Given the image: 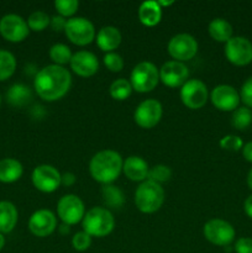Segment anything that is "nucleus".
I'll return each mask as SVG.
<instances>
[{"instance_id":"obj_39","label":"nucleus","mask_w":252,"mask_h":253,"mask_svg":"<svg viewBox=\"0 0 252 253\" xmlns=\"http://www.w3.org/2000/svg\"><path fill=\"white\" fill-rule=\"evenodd\" d=\"M49 25H51V27H52V30H53V31L59 32V31H62V30L66 29L67 20H66V17L61 16V15H58V16L56 15V16H53L51 19V22H49Z\"/></svg>"},{"instance_id":"obj_29","label":"nucleus","mask_w":252,"mask_h":253,"mask_svg":"<svg viewBox=\"0 0 252 253\" xmlns=\"http://www.w3.org/2000/svg\"><path fill=\"white\" fill-rule=\"evenodd\" d=\"M252 124V111L247 106H242V108H237L236 110L232 113L231 118V125L234 126L236 130H245L249 127Z\"/></svg>"},{"instance_id":"obj_37","label":"nucleus","mask_w":252,"mask_h":253,"mask_svg":"<svg viewBox=\"0 0 252 253\" xmlns=\"http://www.w3.org/2000/svg\"><path fill=\"white\" fill-rule=\"evenodd\" d=\"M240 98L244 101L247 108H252V77H250L244 84H242L241 91H240Z\"/></svg>"},{"instance_id":"obj_31","label":"nucleus","mask_w":252,"mask_h":253,"mask_svg":"<svg viewBox=\"0 0 252 253\" xmlns=\"http://www.w3.org/2000/svg\"><path fill=\"white\" fill-rule=\"evenodd\" d=\"M51 22V17L48 14L41 10L34 11L27 19V26L32 31H43Z\"/></svg>"},{"instance_id":"obj_18","label":"nucleus","mask_w":252,"mask_h":253,"mask_svg":"<svg viewBox=\"0 0 252 253\" xmlns=\"http://www.w3.org/2000/svg\"><path fill=\"white\" fill-rule=\"evenodd\" d=\"M69 64L74 73L85 78L94 76L99 69L98 58L89 51H78L74 53Z\"/></svg>"},{"instance_id":"obj_47","label":"nucleus","mask_w":252,"mask_h":253,"mask_svg":"<svg viewBox=\"0 0 252 253\" xmlns=\"http://www.w3.org/2000/svg\"><path fill=\"white\" fill-rule=\"evenodd\" d=\"M0 104H1V98H0Z\"/></svg>"},{"instance_id":"obj_16","label":"nucleus","mask_w":252,"mask_h":253,"mask_svg":"<svg viewBox=\"0 0 252 253\" xmlns=\"http://www.w3.org/2000/svg\"><path fill=\"white\" fill-rule=\"evenodd\" d=\"M212 105L221 111H235L239 108L241 98L236 89L231 85L221 84L212 89L210 94Z\"/></svg>"},{"instance_id":"obj_34","label":"nucleus","mask_w":252,"mask_h":253,"mask_svg":"<svg viewBox=\"0 0 252 253\" xmlns=\"http://www.w3.org/2000/svg\"><path fill=\"white\" fill-rule=\"evenodd\" d=\"M104 64L106 68L111 72H120L124 68V59L120 54L115 53V52H109L104 56Z\"/></svg>"},{"instance_id":"obj_35","label":"nucleus","mask_w":252,"mask_h":253,"mask_svg":"<svg viewBox=\"0 0 252 253\" xmlns=\"http://www.w3.org/2000/svg\"><path fill=\"white\" fill-rule=\"evenodd\" d=\"M90 245L91 237L84 231L77 232L73 236V239H72V246H73V249L78 252L86 251V250L90 247Z\"/></svg>"},{"instance_id":"obj_17","label":"nucleus","mask_w":252,"mask_h":253,"mask_svg":"<svg viewBox=\"0 0 252 253\" xmlns=\"http://www.w3.org/2000/svg\"><path fill=\"white\" fill-rule=\"evenodd\" d=\"M57 219L51 210L41 209L35 211L29 220V229L37 237H47L56 230Z\"/></svg>"},{"instance_id":"obj_46","label":"nucleus","mask_w":252,"mask_h":253,"mask_svg":"<svg viewBox=\"0 0 252 253\" xmlns=\"http://www.w3.org/2000/svg\"><path fill=\"white\" fill-rule=\"evenodd\" d=\"M4 245H5V239H4V236H2V234H0V251L2 250Z\"/></svg>"},{"instance_id":"obj_38","label":"nucleus","mask_w":252,"mask_h":253,"mask_svg":"<svg viewBox=\"0 0 252 253\" xmlns=\"http://www.w3.org/2000/svg\"><path fill=\"white\" fill-rule=\"evenodd\" d=\"M235 252L236 253H252V239L242 237L235 244Z\"/></svg>"},{"instance_id":"obj_13","label":"nucleus","mask_w":252,"mask_h":253,"mask_svg":"<svg viewBox=\"0 0 252 253\" xmlns=\"http://www.w3.org/2000/svg\"><path fill=\"white\" fill-rule=\"evenodd\" d=\"M27 22L16 14H7L0 20V34L10 42H21L29 36Z\"/></svg>"},{"instance_id":"obj_27","label":"nucleus","mask_w":252,"mask_h":253,"mask_svg":"<svg viewBox=\"0 0 252 253\" xmlns=\"http://www.w3.org/2000/svg\"><path fill=\"white\" fill-rule=\"evenodd\" d=\"M109 91H110L111 98L115 100H126L132 93V85L126 79L119 78L111 83Z\"/></svg>"},{"instance_id":"obj_25","label":"nucleus","mask_w":252,"mask_h":253,"mask_svg":"<svg viewBox=\"0 0 252 253\" xmlns=\"http://www.w3.org/2000/svg\"><path fill=\"white\" fill-rule=\"evenodd\" d=\"M101 197H103L104 204L111 209H119L125 203L124 193L121 192L120 188L113 184L104 185L103 189H101Z\"/></svg>"},{"instance_id":"obj_20","label":"nucleus","mask_w":252,"mask_h":253,"mask_svg":"<svg viewBox=\"0 0 252 253\" xmlns=\"http://www.w3.org/2000/svg\"><path fill=\"white\" fill-rule=\"evenodd\" d=\"M121 43V34L116 27L104 26L96 34V44L101 51L114 52Z\"/></svg>"},{"instance_id":"obj_12","label":"nucleus","mask_w":252,"mask_h":253,"mask_svg":"<svg viewBox=\"0 0 252 253\" xmlns=\"http://www.w3.org/2000/svg\"><path fill=\"white\" fill-rule=\"evenodd\" d=\"M32 183L42 193H53L61 185V173L53 166L41 165L32 172Z\"/></svg>"},{"instance_id":"obj_32","label":"nucleus","mask_w":252,"mask_h":253,"mask_svg":"<svg viewBox=\"0 0 252 253\" xmlns=\"http://www.w3.org/2000/svg\"><path fill=\"white\" fill-rule=\"evenodd\" d=\"M170 177H172V170L169 167L165 165H157L148 170L147 180H152L157 184H161V183L168 182Z\"/></svg>"},{"instance_id":"obj_19","label":"nucleus","mask_w":252,"mask_h":253,"mask_svg":"<svg viewBox=\"0 0 252 253\" xmlns=\"http://www.w3.org/2000/svg\"><path fill=\"white\" fill-rule=\"evenodd\" d=\"M123 170L126 177L132 182H145L148 177V165L138 156H130L123 165Z\"/></svg>"},{"instance_id":"obj_1","label":"nucleus","mask_w":252,"mask_h":253,"mask_svg":"<svg viewBox=\"0 0 252 253\" xmlns=\"http://www.w3.org/2000/svg\"><path fill=\"white\" fill-rule=\"evenodd\" d=\"M72 85V76L64 67L49 64L37 72L34 86L37 95L46 101L63 98Z\"/></svg>"},{"instance_id":"obj_5","label":"nucleus","mask_w":252,"mask_h":253,"mask_svg":"<svg viewBox=\"0 0 252 253\" xmlns=\"http://www.w3.org/2000/svg\"><path fill=\"white\" fill-rule=\"evenodd\" d=\"M160 82V71L151 62H141L136 64L131 72L130 83L132 89L138 93H148L157 86Z\"/></svg>"},{"instance_id":"obj_4","label":"nucleus","mask_w":252,"mask_h":253,"mask_svg":"<svg viewBox=\"0 0 252 253\" xmlns=\"http://www.w3.org/2000/svg\"><path fill=\"white\" fill-rule=\"evenodd\" d=\"M83 231L90 237H104L111 234L115 226L113 214L105 208H91L83 217Z\"/></svg>"},{"instance_id":"obj_6","label":"nucleus","mask_w":252,"mask_h":253,"mask_svg":"<svg viewBox=\"0 0 252 253\" xmlns=\"http://www.w3.org/2000/svg\"><path fill=\"white\" fill-rule=\"evenodd\" d=\"M64 32L69 41L77 46H85L95 39L94 25L85 17H71L67 20Z\"/></svg>"},{"instance_id":"obj_33","label":"nucleus","mask_w":252,"mask_h":253,"mask_svg":"<svg viewBox=\"0 0 252 253\" xmlns=\"http://www.w3.org/2000/svg\"><path fill=\"white\" fill-rule=\"evenodd\" d=\"M79 2L77 0H56L54 7L57 9L58 14L63 17L72 16L77 12Z\"/></svg>"},{"instance_id":"obj_8","label":"nucleus","mask_w":252,"mask_h":253,"mask_svg":"<svg viewBox=\"0 0 252 253\" xmlns=\"http://www.w3.org/2000/svg\"><path fill=\"white\" fill-rule=\"evenodd\" d=\"M225 56L235 66H247L252 62V43L246 37H231L225 43Z\"/></svg>"},{"instance_id":"obj_21","label":"nucleus","mask_w":252,"mask_h":253,"mask_svg":"<svg viewBox=\"0 0 252 253\" xmlns=\"http://www.w3.org/2000/svg\"><path fill=\"white\" fill-rule=\"evenodd\" d=\"M138 19L145 26H156L162 19V7L153 0L142 2L138 7Z\"/></svg>"},{"instance_id":"obj_2","label":"nucleus","mask_w":252,"mask_h":253,"mask_svg":"<svg viewBox=\"0 0 252 253\" xmlns=\"http://www.w3.org/2000/svg\"><path fill=\"white\" fill-rule=\"evenodd\" d=\"M123 165V158L116 151L104 150L93 156L89 163V172L96 182L111 184L120 175Z\"/></svg>"},{"instance_id":"obj_9","label":"nucleus","mask_w":252,"mask_h":253,"mask_svg":"<svg viewBox=\"0 0 252 253\" xmlns=\"http://www.w3.org/2000/svg\"><path fill=\"white\" fill-rule=\"evenodd\" d=\"M204 236L210 244L227 247L235 239V230L231 224L221 219L209 220L204 225Z\"/></svg>"},{"instance_id":"obj_11","label":"nucleus","mask_w":252,"mask_h":253,"mask_svg":"<svg viewBox=\"0 0 252 253\" xmlns=\"http://www.w3.org/2000/svg\"><path fill=\"white\" fill-rule=\"evenodd\" d=\"M180 100L187 108L197 110L208 101V88L199 79H188L180 89Z\"/></svg>"},{"instance_id":"obj_15","label":"nucleus","mask_w":252,"mask_h":253,"mask_svg":"<svg viewBox=\"0 0 252 253\" xmlns=\"http://www.w3.org/2000/svg\"><path fill=\"white\" fill-rule=\"evenodd\" d=\"M188 77L189 71L183 62L168 61L160 69V81L169 88H182L188 81Z\"/></svg>"},{"instance_id":"obj_43","label":"nucleus","mask_w":252,"mask_h":253,"mask_svg":"<svg viewBox=\"0 0 252 253\" xmlns=\"http://www.w3.org/2000/svg\"><path fill=\"white\" fill-rule=\"evenodd\" d=\"M58 230H59V232H61L62 235H67V234H69V225H67V224H62L61 226L58 227Z\"/></svg>"},{"instance_id":"obj_24","label":"nucleus","mask_w":252,"mask_h":253,"mask_svg":"<svg viewBox=\"0 0 252 253\" xmlns=\"http://www.w3.org/2000/svg\"><path fill=\"white\" fill-rule=\"evenodd\" d=\"M208 31H209L211 39L217 42H225L226 43L232 37V26L230 25L229 21H226L225 19H220V17L214 19L210 22Z\"/></svg>"},{"instance_id":"obj_41","label":"nucleus","mask_w":252,"mask_h":253,"mask_svg":"<svg viewBox=\"0 0 252 253\" xmlns=\"http://www.w3.org/2000/svg\"><path fill=\"white\" fill-rule=\"evenodd\" d=\"M242 155H244L245 160H246L247 162L252 163V142L246 143V145L242 147Z\"/></svg>"},{"instance_id":"obj_14","label":"nucleus","mask_w":252,"mask_h":253,"mask_svg":"<svg viewBox=\"0 0 252 253\" xmlns=\"http://www.w3.org/2000/svg\"><path fill=\"white\" fill-rule=\"evenodd\" d=\"M162 105L156 99L143 100L135 110V123L142 128H152L160 123L162 118Z\"/></svg>"},{"instance_id":"obj_44","label":"nucleus","mask_w":252,"mask_h":253,"mask_svg":"<svg viewBox=\"0 0 252 253\" xmlns=\"http://www.w3.org/2000/svg\"><path fill=\"white\" fill-rule=\"evenodd\" d=\"M247 185H249L250 189L252 190V168L249 172V175H247Z\"/></svg>"},{"instance_id":"obj_10","label":"nucleus","mask_w":252,"mask_h":253,"mask_svg":"<svg viewBox=\"0 0 252 253\" xmlns=\"http://www.w3.org/2000/svg\"><path fill=\"white\" fill-rule=\"evenodd\" d=\"M197 40L189 34H178L173 36L168 42V53L174 61H189L197 54Z\"/></svg>"},{"instance_id":"obj_26","label":"nucleus","mask_w":252,"mask_h":253,"mask_svg":"<svg viewBox=\"0 0 252 253\" xmlns=\"http://www.w3.org/2000/svg\"><path fill=\"white\" fill-rule=\"evenodd\" d=\"M7 101L14 106H22L31 100V90L24 84H15L6 94Z\"/></svg>"},{"instance_id":"obj_45","label":"nucleus","mask_w":252,"mask_h":253,"mask_svg":"<svg viewBox=\"0 0 252 253\" xmlns=\"http://www.w3.org/2000/svg\"><path fill=\"white\" fill-rule=\"evenodd\" d=\"M158 5H160L161 7L163 6H169V5L173 4V1H157Z\"/></svg>"},{"instance_id":"obj_7","label":"nucleus","mask_w":252,"mask_h":253,"mask_svg":"<svg viewBox=\"0 0 252 253\" xmlns=\"http://www.w3.org/2000/svg\"><path fill=\"white\" fill-rule=\"evenodd\" d=\"M57 214L63 224L71 226L83 220L85 215V208L81 198L74 194H67L59 199L57 204Z\"/></svg>"},{"instance_id":"obj_42","label":"nucleus","mask_w":252,"mask_h":253,"mask_svg":"<svg viewBox=\"0 0 252 253\" xmlns=\"http://www.w3.org/2000/svg\"><path fill=\"white\" fill-rule=\"evenodd\" d=\"M244 209H245V212L247 214V216L252 219V195H250V197L245 200Z\"/></svg>"},{"instance_id":"obj_23","label":"nucleus","mask_w":252,"mask_h":253,"mask_svg":"<svg viewBox=\"0 0 252 253\" xmlns=\"http://www.w3.org/2000/svg\"><path fill=\"white\" fill-rule=\"evenodd\" d=\"M22 166L14 158H4L0 161V182L14 183L22 175Z\"/></svg>"},{"instance_id":"obj_36","label":"nucleus","mask_w":252,"mask_h":253,"mask_svg":"<svg viewBox=\"0 0 252 253\" xmlns=\"http://www.w3.org/2000/svg\"><path fill=\"white\" fill-rule=\"evenodd\" d=\"M220 147L226 151H239L244 147V142L236 135H227L220 140Z\"/></svg>"},{"instance_id":"obj_28","label":"nucleus","mask_w":252,"mask_h":253,"mask_svg":"<svg viewBox=\"0 0 252 253\" xmlns=\"http://www.w3.org/2000/svg\"><path fill=\"white\" fill-rule=\"evenodd\" d=\"M16 69V59L9 51L0 49V81L10 78Z\"/></svg>"},{"instance_id":"obj_30","label":"nucleus","mask_w":252,"mask_h":253,"mask_svg":"<svg viewBox=\"0 0 252 253\" xmlns=\"http://www.w3.org/2000/svg\"><path fill=\"white\" fill-rule=\"evenodd\" d=\"M72 52L68 46L63 43H56L49 48V58L54 62L57 66H63L71 62L72 59Z\"/></svg>"},{"instance_id":"obj_3","label":"nucleus","mask_w":252,"mask_h":253,"mask_svg":"<svg viewBox=\"0 0 252 253\" xmlns=\"http://www.w3.org/2000/svg\"><path fill=\"white\" fill-rule=\"evenodd\" d=\"M165 203V190L162 185L145 180L135 192V204L143 214H153L158 211Z\"/></svg>"},{"instance_id":"obj_22","label":"nucleus","mask_w":252,"mask_h":253,"mask_svg":"<svg viewBox=\"0 0 252 253\" xmlns=\"http://www.w3.org/2000/svg\"><path fill=\"white\" fill-rule=\"evenodd\" d=\"M17 222V210L10 202H0V234H9Z\"/></svg>"},{"instance_id":"obj_40","label":"nucleus","mask_w":252,"mask_h":253,"mask_svg":"<svg viewBox=\"0 0 252 253\" xmlns=\"http://www.w3.org/2000/svg\"><path fill=\"white\" fill-rule=\"evenodd\" d=\"M77 177L71 172H67L61 174V184L64 187H72V185L76 184Z\"/></svg>"}]
</instances>
